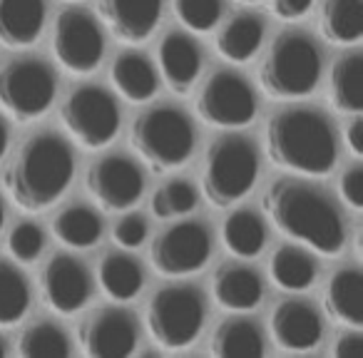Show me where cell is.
Masks as SVG:
<instances>
[{
  "instance_id": "cell-1",
  "label": "cell",
  "mask_w": 363,
  "mask_h": 358,
  "mask_svg": "<svg viewBox=\"0 0 363 358\" xmlns=\"http://www.w3.org/2000/svg\"><path fill=\"white\" fill-rule=\"evenodd\" d=\"M264 209L279 232L323 257H336L346 247V219L338 204L316 184L281 177L269 184Z\"/></svg>"
},
{
  "instance_id": "cell-2",
  "label": "cell",
  "mask_w": 363,
  "mask_h": 358,
  "mask_svg": "<svg viewBox=\"0 0 363 358\" xmlns=\"http://www.w3.org/2000/svg\"><path fill=\"white\" fill-rule=\"evenodd\" d=\"M75 177V155L57 132H35L21 145L6 172L8 197L26 212L52 207Z\"/></svg>"
},
{
  "instance_id": "cell-3",
  "label": "cell",
  "mask_w": 363,
  "mask_h": 358,
  "mask_svg": "<svg viewBox=\"0 0 363 358\" xmlns=\"http://www.w3.org/2000/svg\"><path fill=\"white\" fill-rule=\"evenodd\" d=\"M267 155L296 174H328L338 160L333 122L316 107H284L267 122Z\"/></svg>"
},
{
  "instance_id": "cell-4",
  "label": "cell",
  "mask_w": 363,
  "mask_h": 358,
  "mask_svg": "<svg viewBox=\"0 0 363 358\" xmlns=\"http://www.w3.org/2000/svg\"><path fill=\"white\" fill-rule=\"evenodd\" d=\"M323 57L308 33L284 30L264 52L259 82L264 92L279 100H298L318 87Z\"/></svg>"
},
{
  "instance_id": "cell-5",
  "label": "cell",
  "mask_w": 363,
  "mask_h": 358,
  "mask_svg": "<svg viewBox=\"0 0 363 358\" xmlns=\"http://www.w3.org/2000/svg\"><path fill=\"white\" fill-rule=\"evenodd\" d=\"M130 142L155 172L182 167L194 155L197 130L192 117L174 105H155L132 122Z\"/></svg>"
},
{
  "instance_id": "cell-6",
  "label": "cell",
  "mask_w": 363,
  "mask_h": 358,
  "mask_svg": "<svg viewBox=\"0 0 363 358\" xmlns=\"http://www.w3.org/2000/svg\"><path fill=\"white\" fill-rule=\"evenodd\" d=\"M259 147L252 137L224 135L209 147L202 167L204 197L224 209L242 202L259 179Z\"/></svg>"
},
{
  "instance_id": "cell-7",
  "label": "cell",
  "mask_w": 363,
  "mask_h": 358,
  "mask_svg": "<svg viewBox=\"0 0 363 358\" xmlns=\"http://www.w3.org/2000/svg\"><path fill=\"white\" fill-rule=\"evenodd\" d=\"M207 318L204 293L194 284H169L147 303V331L164 348H187L199 338Z\"/></svg>"
},
{
  "instance_id": "cell-8",
  "label": "cell",
  "mask_w": 363,
  "mask_h": 358,
  "mask_svg": "<svg viewBox=\"0 0 363 358\" xmlns=\"http://www.w3.org/2000/svg\"><path fill=\"white\" fill-rule=\"evenodd\" d=\"M57 95V77L38 57H18L0 67V107L18 122L45 115Z\"/></svg>"
},
{
  "instance_id": "cell-9",
  "label": "cell",
  "mask_w": 363,
  "mask_h": 358,
  "mask_svg": "<svg viewBox=\"0 0 363 358\" xmlns=\"http://www.w3.org/2000/svg\"><path fill=\"white\" fill-rule=\"evenodd\" d=\"M67 135L85 150H102L120 132V105L115 95L100 85H80L60 107Z\"/></svg>"
},
{
  "instance_id": "cell-10",
  "label": "cell",
  "mask_w": 363,
  "mask_h": 358,
  "mask_svg": "<svg viewBox=\"0 0 363 358\" xmlns=\"http://www.w3.org/2000/svg\"><path fill=\"white\" fill-rule=\"evenodd\" d=\"M257 110V92L237 70L212 72L197 95V115L212 127H247L254 122Z\"/></svg>"
},
{
  "instance_id": "cell-11",
  "label": "cell",
  "mask_w": 363,
  "mask_h": 358,
  "mask_svg": "<svg viewBox=\"0 0 363 358\" xmlns=\"http://www.w3.org/2000/svg\"><path fill=\"white\" fill-rule=\"evenodd\" d=\"M52 52L57 62L75 75L95 72L105 57V35L95 16L77 6L57 13L52 28Z\"/></svg>"
},
{
  "instance_id": "cell-12",
  "label": "cell",
  "mask_w": 363,
  "mask_h": 358,
  "mask_svg": "<svg viewBox=\"0 0 363 358\" xmlns=\"http://www.w3.org/2000/svg\"><path fill=\"white\" fill-rule=\"evenodd\" d=\"M212 257V234L202 222H177L150 244V262L164 276H189Z\"/></svg>"
},
{
  "instance_id": "cell-13",
  "label": "cell",
  "mask_w": 363,
  "mask_h": 358,
  "mask_svg": "<svg viewBox=\"0 0 363 358\" xmlns=\"http://www.w3.org/2000/svg\"><path fill=\"white\" fill-rule=\"evenodd\" d=\"M85 187L102 209L125 212L145 194V172L132 157L107 155L90 164Z\"/></svg>"
},
{
  "instance_id": "cell-14",
  "label": "cell",
  "mask_w": 363,
  "mask_h": 358,
  "mask_svg": "<svg viewBox=\"0 0 363 358\" xmlns=\"http://www.w3.org/2000/svg\"><path fill=\"white\" fill-rule=\"evenodd\" d=\"M82 351L92 358H125L132 356L140 341V326L132 311L120 306L97 308L77 328Z\"/></svg>"
},
{
  "instance_id": "cell-15",
  "label": "cell",
  "mask_w": 363,
  "mask_h": 358,
  "mask_svg": "<svg viewBox=\"0 0 363 358\" xmlns=\"http://www.w3.org/2000/svg\"><path fill=\"white\" fill-rule=\"evenodd\" d=\"M40 289L45 303L55 313L70 316L85 308L92 296V279L82 262L70 254H55L40 272Z\"/></svg>"
},
{
  "instance_id": "cell-16",
  "label": "cell",
  "mask_w": 363,
  "mask_h": 358,
  "mask_svg": "<svg viewBox=\"0 0 363 358\" xmlns=\"http://www.w3.org/2000/svg\"><path fill=\"white\" fill-rule=\"evenodd\" d=\"M274 341L289 351H308L323 336V318L306 298H286L272 311Z\"/></svg>"
},
{
  "instance_id": "cell-17",
  "label": "cell",
  "mask_w": 363,
  "mask_h": 358,
  "mask_svg": "<svg viewBox=\"0 0 363 358\" xmlns=\"http://www.w3.org/2000/svg\"><path fill=\"white\" fill-rule=\"evenodd\" d=\"M105 26L125 43H145L157 30L162 0H97Z\"/></svg>"
},
{
  "instance_id": "cell-18",
  "label": "cell",
  "mask_w": 363,
  "mask_h": 358,
  "mask_svg": "<svg viewBox=\"0 0 363 358\" xmlns=\"http://www.w3.org/2000/svg\"><path fill=\"white\" fill-rule=\"evenodd\" d=\"M160 70L167 87L177 95H187L202 72V50L187 33H169L157 50Z\"/></svg>"
},
{
  "instance_id": "cell-19",
  "label": "cell",
  "mask_w": 363,
  "mask_h": 358,
  "mask_svg": "<svg viewBox=\"0 0 363 358\" xmlns=\"http://www.w3.org/2000/svg\"><path fill=\"white\" fill-rule=\"evenodd\" d=\"M212 293L227 311H252L264 298V281L247 264H224L212 279Z\"/></svg>"
},
{
  "instance_id": "cell-20",
  "label": "cell",
  "mask_w": 363,
  "mask_h": 358,
  "mask_svg": "<svg viewBox=\"0 0 363 358\" xmlns=\"http://www.w3.org/2000/svg\"><path fill=\"white\" fill-rule=\"evenodd\" d=\"M45 13V0H0V43L11 50L35 45Z\"/></svg>"
},
{
  "instance_id": "cell-21",
  "label": "cell",
  "mask_w": 363,
  "mask_h": 358,
  "mask_svg": "<svg viewBox=\"0 0 363 358\" xmlns=\"http://www.w3.org/2000/svg\"><path fill=\"white\" fill-rule=\"evenodd\" d=\"M326 313L348 328H363V274L356 267H343L328 279L323 291Z\"/></svg>"
},
{
  "instance_id": "cell-22",
  "label": "cell",
  "mask_w": 363,
  "mask_h": 358,
  "mask_svg": "<svg viewBox=\"0 0 363 358\" xmlns=\"http://www.w3.org/2000/svg\"><path fill=\"white\" fill-rule=\"evenodd\" d=\"M110 77L112 85L117 87V92L130 102L152 100L157 95V87H160V77H157L155 65H152L145 52L137 50L120 52L110 67Z\"/></svg>"
},
{
  "instance_id": "cell-23",
  "label": "cell",
  "mask_w": 363,
  "mask_h": 358,
  "mask_svg": "<svg viewBox=\"0 0 363 358\" xmlns=\"http://www.w3.org/2000/svg\"><path fill=\"white\" fill-rule=\"evenodd\" d=\"M209 343L214 356L222 358H259L267 351L262 326L244 316H232L219 323Z\"/></svg>"
},
{
  "instance_id": "cell-24",
  "label": "cell",
  "mask_w": 363,
  "mask_h": 358,
  "mask_svg": "<svg viewBox=\"0 0 363 358\" xmlns=\"http://www.w3.org/2000/svg\"><path fill=\"white\" fill-rule=\"evenodd\" d=\"M328 97L331 105L343 115H361L363 112V55L348 52L338 57L328 77Z\"/></svg>"
},
{
  "instance_id": "cell-25",
  "label": "cell",
  "mask_w": 363,
  "mask_h": 358,
  "mask_svg": "<svg viewBox=\"0 0 363 358\" xmlns=\"http://www.w3.org/2000/svg\"><path fill=\"white\" fill-rule=\"evenodd\" d=\"M264 43V21L257 13H237L217 35V50L229 62H247Z\"/></svg>"
},
{
  "instance_id": "cell-26",
  "label": "cell",
  "mask_w": 363,
  "mask_h": 358,
  "mask_svg": "<svg viewBox=\"0 0 363 358\" xmlns=\"http://www.w3.org/2000/svg\"><path fill=\"white\" fill-rule=\"evenodd\" d=\"M97 281L112 301H132L145 286V272L135 257L112 252L102 257L97 267Z\"/></svg>"
},
{
  "instance_id": "cell-27",
  "label": "cell",
  "mask_w": 363,
  "mask_h": 358,
  "mask_svg": "<svg viewBox=\"0 0 363 358\" xmlns=\"http://www.w3.org/2000/svg\"><path fill=\"white\" fill-rule=\"evenodd\" d=\"M269 276L279 289L296 293L313 286L318 276V267L306 249L284 244L274 252L272 262H269Z\"/></svg>"
},
{
  "instance_id": "cell-28",
  "label": "cell",
  "mask_w": 363,
  "mask_h": 358,
  "mask_svg": "<svg viewBox=\"0 0 363 358\" xmlns=\"http://www.w3.org/2000/svg\"><path fill=\"white\" fill-rule=\"evenodd\" d=\"M321 35L331 45H358L363 38V0H323Z\"/></svg>"
},
{
  "instance_id": "cell-29",
  "label": "cell",
  "mask_w": 363,
  "mask_h": 358,
  "mask_svg": "<svg viewBox=\"0 0 363 358\" xmlns=\"http://www.w3.org/2000/svg\"><path fill=\"white\" fill-rule=\"evenodd\" d=\"M222 242L234 257L254 259L267 244V224L254 209H237L224 219Z\"/></svg>"
},
{
  "instance_id": "cell-30",
  "label": "cell",
  "mask_w": 363,
  "mask_h": 358,
  "mask_svg": "<svg viewBox=\"0 0 363 358\" xmlns=\"http://www.w3.org/2000/svg\"><path fill=\"white\" fill-rule=\"evenodd\" d=\"M52 234L70 249H92L102 239V219L87 204H70L57 212Z\"/></svg>"
},
{
  "instance_id": "cell-31",
  "label": "cell",
  "mask_w": 363,
  "mask_h": 358,
  "mask_svg": "<svg viewBox=\"0 0 363 358\" xmlns=\"http://www.w3.org/2000/svg\"><path fill=\"white\" fill-rule=\"evenodd\" d=\"M33 293L26 274L0 257V326H16L26 318Z\"/></svg>"
},
{
  "instance_id": "cell-32",
  "label": "cell",
  "mask_w": 363,
  "mask_h": 358,
  "mask_svg": "<svg viewBox=\"0 0 363 358\" xmlns=\"http://www.w3.org/2000/svg\"><path fill=\"white\" fill-rule=\"evenodd\" d=\"M18 353L28 358H62L70 356V336L65 328H60L52 321H38L28 326L18 343Z\"/></svg>"
},
{
  "instance_id": "cell-33",
  "label": "cell",
  "mask_w": 363,
  "mask_h": 358,
  "mask_svg": "<svg viewBox=\"0 0 363 358\" xmlns=\"http://www.w3.org/2000/svg\"><path fill=\"white\" fill-rule=\"evenodd\" d=\"M197 207V189L187 179H169L152 197V214L160 219L184 217Z\"/></svg>"
},
{
  "instance_id": "cell-34",
  "label": "cell",
  "mask_w": 363,
  "mask_h": 358,
  "mask_svg": "<svg viewBox=\"0 0 363 358\" xmlns=\"http://www.w3.org/2000/svg\"><path fill=\"white\" fill-rule=\"evenodd\" d=\"M174 13L192 33H209L222 21V0H174Z\"/></svg>"
},
{
  "instance_id": "cell-35",
  "label": "cell",
  "mask_w": 363,
  "mask_h": 358,
  "mask_svg": "<svg viewBox=\"0 0 363 358\" xmlns=\"http://www.w3.org/2000/svg\"><path fill=\"white\" fill-rule=\"evenodd\" d=\"M45 249V232L35 222H18L8 234V252L18 264H33Z\"/></svg>"
},
{
  "instance_id": "cell-36",
  "label": "cell",
  "mask_w": 363,
  "mask_h": 358,
  "mask_svg": "<svg viewBox=\"0 0 363 358\" xmlns=\"http://www.w3.org/2000/svg\"><path fill=\"white\" fill-rule=\"evenodd\" d=\"M112 237H115V242L120 244V247L137 249V247H142L147 239V222L140 214H127V217H122L120 222L115 224Z\"/></svg>"
},
{
  "instance_id": "cell-37",
  "label": "cell",
  "mask_w": 363,
  "mask_h": 358,
  "mask_svg": "<svg viewBox=\"0 0 363 358\" xmlns=\"http://www.w3.org/2000/svg\"><path fill=\"white\" fill-rule=\"evenodd\" d=\"M338 192H341V199L348 207L361 212L363 209V164H353L351 169L343 172V177L338 179Z\"/></svg>"
},
{
  "instance_id": "cell-38",
  "label": "cell",
  "mask_w": 363,
  "mask_h": 358,
  "mask_svg": "<svg viewBox=\"0 0 363 358\" xmlns=\"http://www.w3.org/2000/svg\"><path fill=\"white\" fill-rule=\"evenodd\" d=\"M311 3L313 0H272V11L284 21H296L311 11Z\"/></svg>"
},
{
  "instance_id": "cell-39",
  "label": "cell",
  "mask_w": 363,
  "mask_h": 358,
  "mask_svg": "<svg viewBox=\"0 0 363 358\" xmlns=\"http://www.w3.org/2000/svg\"><path fill=\"white\" fill-rule=\"evenodd\" d=\"M363 353V336L358 333V328L343 333L336 338V346H333V356H343V358H356Z\"/></svg>"
},
{
  "instance_id": "cell-40",
  "label": "cell",
  "mask_w": 363,
  "mask_h": 358,
  "mask_svg": "<svg viewBox=\"0 0 363 358\" xmlns=\"http://www.w3.org/2000/svg\"><path fill=\"white\" fill-rule=\"evenodd\" d=\"M346 145L351 150V155L356 160L363 157V117L361 115H353V120L348 122L346 127Z\"/></svg>"
},
{
  "instance_id": "cell-41",
  "label": "cell",
  "mask_w": 363,
  "mask_h": 358,
  "mask_svg": "<svg viewBox=\"0 0 363 358\" xmlns=\"http://www.w3.org/2000/svg\"><path fill=\"white\" fill-rule=\"evenodd\" d=\"M8 142H11V132H8L6 120L0 117V162H3V157H6V152H8Z\"/></svg>"
},
{
  "instance_id": "cell-42",
  "label": "cell",
  "mask_w": 363,
  "mask_h": 358,
  "mask_svg": "<svg viewBox=\"0 0 363 358\" xmlns=\"http://www.w3.org/2000/svg\"><path fill=\"white\" fill-rule=\"evenodd\" d=\"M3 224H6V207H3V199H0V232H3Z\"/></svg>"
},
{
  "instance_id": "cell-43",
  "label": "cell",
  "mask_w": 363,
  "mask_h": 358,
  "mask_svg": "<svg viewBox=\"0 0 363 358\" xmlns=\"http://www.w3.org/2000/svg\"><path fill=\"white\" fill-rule=\"evenodd\" d=\"M3 356H8V346H6V341L0 338V358H3Z\"/></svg>"
},
{
  "instance_id": "cell-44",
  "label": "cell",
  "mask_w": 363,
  "mask_h": 358,
  "mask_svg": "<svg viewBox=\"0 0 363 358\" xmlns=\"http://www.w3.org/2000/svg\"><path fill=\"white\" fill-rule=\"evenodd\" d=\"M239 3H254V0H239Z\"/></svg>"
}]
</instances>
